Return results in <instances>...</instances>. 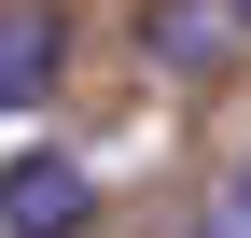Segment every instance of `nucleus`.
<instances>
[{
	"instance_id": "f257e3e1",
	"label": "nucleus",
	"mask_w": 251,
	"mask_h": 238,
	"mask_svg": "<svg viewBox=\"0 0 251 238\" xmlns=\"http://www.w3.org/2000/svg\"><path fill=\"white\" fill-rule=\"evenodd\" d=\"M84 224H98V182L70 154H14L0 168V238H84Z\"/></svg>"
},
{
	"instance_id": "f03ea898",
	"label": "nucleus",
	"mask_w": 251,
	"mask_h": 238,
	"mask_svg": "<svg viewBox=\"0 0 251 238\" xmlns=\"http://www.w3.org/2000/svg\"><path fill=\"white\" fill-rule=\"evenodd\" d=\"M56 70H70V14L56 0H0V112L56 98Z\"/></svg>"
},
{
	"instance_id": "7ed1b4c3",
	"label": "nucleus",
	"mask_w": 251,
	"mask_h": 238,
	"mask_svg": "<svg viewBox=\"0 0 251 238\" xmlns=\"http://www.w3.org/2000/svg\"><path fill=\"white\" fill-rule=\"evenodd\" d=\"M181 238H251V154H237V168H224V182H209V196H196V224H181Z\"/></svg>"
},
{
	"instance_id": "20e7f679",
	"label": "nucleus",
	"mask_w": 251,
	"mask_h": 238,
	"mask_svg": "<svg viewBox=\"0 0 251 238\" xmlns=\"http://www.w3.org/2000/svg\"><path fill=\"white\" fill-rule=\"evenodd\" d=\"M224 28H251V0H224Z\"/></svg>"
}]
</instances>
